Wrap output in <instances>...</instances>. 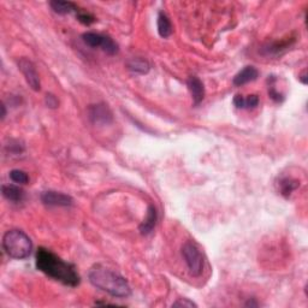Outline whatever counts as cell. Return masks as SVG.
Returning a JSON list of instances; mask_svg holds the SVG:
<instances>
[{
    "instance_id": "22",
    "label": "cell",
    "mask_w": 308,
    "mask_h": 308,
    "mask_svg": "<svg viewBox=\"0 0 308 308\" xmlns=\"http://www.w3.org/2000/svg\"><path fill=\"white\" fill-rule=\"evenodd\" d=\"M172 307H198V305L195 302L190 301L189 299H178L177 301L172 304Z\"/></svg>"
},
{
    "instance_id": "10",
    "label": "cell",
    "mask_w": 308,
    "mask_h": 308,
    "mask_svg": "<svg viewBox=\"0 0 308 308\" xmlns=\"http://www.w3.org/2000/svg\"><path fill=\"white\" fill-rule=\"evenodd\" d=\"M258 76H259V71H258L254 66H246L245 69H242L239 74L235 76L233 83L237 87L245 86V84L249 83V82L257 80Z\"/></svg>"
},
{
    "instance_id": "6",
    "label": "cell",
    "mask_w": 308,
    "mask_h": 308,
    "mask_svg": "<svg viewBox=\"0 0 308 308\" xmlns=\"http://www.w3.org/2000/svg\"><path fill=\"white\" fill-rule=\"evenodd\" d=\"M18 69L20 70L23 76H24L29 87H30L34 92H39L41 89V82L39 74H37V70L33 61L27 59V58H20L18 60Z\"/></svg>"
},
{
    "instance_id": "4",
    "label": "cell",
    "mask_w": 308,
    "mask_h": 308,
    "mask_svg": "<svg viewBox=\"0 0 308 308\" xmlns=\"http://www.w3.org/2000/svg\"><path fill=\"white\" fill-rule=\"evenodd\" d=\"M182 255L186 262L188 270L193 277H199L204 271V257L200 248L193 241H187L182 246Z\"/></svg>"
},
{
    "instance_id": "2",
    "label": "cell",
    "mask_w": 308,
    "mask_h": 308,
    "mask_svg": "<svg viewBox=\"0 0 308 308\" xmlns=\"http://www.w3.org/2000/svg\"><path fill=\"white\" fill-rule=\"evenodd\" d=\"M88 278L92 286L114 298H128L131 294L130 286L124 277L111 269L95 265L89 270Z\"/></svg>"
},
{
    "instance_id": "14",
    "label": "cell",
    "mask_w": 308,
    "mask_h": 308,
    "mask_svg": "<svg viewBox=\"0 0 308 308\" xmlns=\"http://www.w3.org/2000/svg\"><path fill=\"white\" fill-rule=\"evenodd\" d=\"M157 25H158V33L161 37L164 39H168L169 36H171L172 34V24L170 22V18L166 16L165 13L161 11L158 14V20H157Z\"/></svg>"
},
{
    "instance_id": "18",
    "label": "cell",
    "mask_w": 308,
    "mask_h": 308,
    "mask_svg": "<svg viewBox=\"0 0 308 308\" xmlns=\"http://www.w3.org/2000/svg\"><path fill=\"white\" fill-rule=\"evenodd\" d=\"M288 46H290V41H281V42H275L266 46L265 48H264V52H265L266 55L278 54L281 53V51L288 48Z\"/></svg>"
},
{
    "instance_id": "19",
    "label": "cell",
    "mask_w": 308,
    "mask_h": 308,
    "mask_svg": "<svg viewBox=\"0 0 308 308\" xmlns=\"http://www.w3.org/2000/svg\"><path fill=\"white\" fill-rule=\"evenodd\" d=\"M10 178L11 181L17 184H27L29 182V176L27 175V172L22 171V170H12L10 172Z\"/></svg>"
},
{
    "instance_id": "12",
    "label": "cell",
    "mask_w": 308,
    "mask_h": 308,
    "mask_svg": "<svg viewBox=\"0 0 308 308\" xmlns=\"http://www.w3.org/2000/svg\"><path fill=\"white\" fill-rule=\"evenodd\" d=\"M49 6L52 7V10L58 14H67L71 12H78V6L71 1H61V0H53V1L49 2Z\"/></svg>"
},
{
    "instance_id": "20",
    "label": "cell",
    "mask_w": 308,
    "mask_h": 308,
    "mask_svg": "<svg viewBox=\"0 0 308 308\" xmlns=\"http://www.w3.org/2000/svg\"><path fill=\"white\" fill-rule=\"evenodd\" d=\"M77 19L80 20L81 23H83V24H86V25H89V24H92V23L95 22V17H94L93 14L88 13V12H86V11H82V10H78Z\"/></svg>"
},
{
    "instance_id": "9",
    "label": "cell",
    "mask_w": 308,
    "mask_h": 308,
    "mask_svg": "<svg viewBox=\"0 0 308 308\" xmlns=\"http://www.w3.org/2000/svg\"><path fill=\"white\" fill-rule=\"evenodd\" d=\"M187 86L190 94H192L194 105L201 104L205 99V86L200 78L196 77V76H190L187 80Z\"/></svg>"
},
{
    "instance_id": "13",
    "label": "cell",
    "mask_w": 308,
    "mask_h": 308,
    "mask_svg": "<svg viewBox=\"0 0 308 308\" xmlns=\"http://www.w3.org/2000/svg\"><path fill=\"white\" fill-rule=\"evenodd\" d=\"M157 211H155L154 206H149L147 211V217H146L145 221L142 222V224L140 225V233L142 235H149L153 231V229L155 227V223H157Z\"/></svg>"
},
{
    "instance_id": "23",
    "label": "cell",
    "mask_w": 308,
    "mask_h": 308,
    "mask_svg": "<svg viewBox=\"0 0 308 308\" xmlns=\"http://www.w3.org/2000/svg\"><path fill=\"white\" fill-rule=\"evenodd\" d=\"M269 94L275 101L280 102V101L283 100V95H282V94L278 92L277 89H276V87L272 86V84H270V87H269Z\"/></svg>"
},
{
    "instance_id": "7",
    "label": "cell",
    "mask_w": 308,
    "mask_h": 308,
    "mask_svg": "<svg viewBox=\"0 0 308 308\" xmlns=\"http://www.w3.org/2000/svg\"><path fill=\"white\" fill-rule=\"evenodd\" d=\"M41 201L46 206H54V207H69L72 206L74 200L71 196L64 194V193L53 192V190H47L41 194Z\"/></svg>"
},
{
    "instance_id": "8",
    "label": "cell",
    "mask_w": 308,
    "mask_h": 308,
    "mask_svg": "<svg viewBox=\"0 0 308 308\" xmlns=\"http://www.w3.org/2000/svg\"><path fill=\"white\" fill-rule=\"evenodd\" d=\"M88 117H89L90 122L98 125L108 124V123L112 122L113 119L112 112H111L110 108L107 107V105L105 104L92 105V106L89 107V110H88Z\"/></svg>"
},
{
    "instance_id": "11",
    "label": "cell",
    "mask_w": 308,
    "mask_h": 308,
    "mask_svg": "<svg viewBox=\"0 0 308 308\" xmlns=\"http://www.w3.org/2000/svg\"><path fill=\"white\" fill-rule=\"evenodd\" d=\"M2 195L6 200L14 202H20L24 199V190L18 186H12V184H4L1 188Z\"/></svg>"
},
{
    "instance_id": "15",
    "label": "cell",
    "mask_w": 308,
    "mask_h": 308,
    "mask_svg": "<svg viewBox=\"0 0 308 308\" xmlns=\"http://www.w3.org/2000/svg\"><path fill=\"white\" fill-rule=\"evenodd\" d=\"M234 105L237 108H255L259 105V96L258 95H236L234 98Z\"/></svg>"
},
{
    "instance_id": "5",
    "label": "cell",
    "mask_w": 308,
    "mask_h": 308,
    "mask_svg": "<svg viewBox=\"0 0 308 308\" xmlns=\"http://www.w3.org/2000/svg\"><path fill=\"white\" fill-rule=\"evenodd\" d=\"M82 40L87 46L92 47V48H101L105 53L110 55L118 53V45L110 36L88 31V33L82 35Z\"/></svg>"
},
{
    "instance_id": "24",
    "label": "cell",
    "mask_w": 308,
    "mask_h": 308,
    "mask_svg": "<svg viewBox=\"0 0 308 308\" xmlns=\"http://www.w3.org/2000/svg\"><path fill=\"white\" fill-rule=\"evenodd\" d=\"M58 104H59V102H58L57 98H55L53 94H47V95H46V105H47V107L57 108L58 107Z\"/></svg>"
},
{
    "instance_id": "16",
    "label": "cell",
    "mask_w": 308,
    "mask_h": 308,
    "mask_svg": "<svg viewBox=\"0 0 308 308\" xmlns=\"http://www.w3.org/2000/svg\"><path fill=\"white\" fill-rule=\"evenodd\" d=\"M128 69L131 70L133 72L136 74H147L149 71V64L147 60L142 59V58H133V59L128 60L127 63Z\"/></svg>"
},
{
    "instance_id": "25",
    "label": "cell",
    "mask_w": 308,
    "mask_h": 308,
    "mask_svg": "<svg viewBox=\"0 0 308 308\" xmlns=\"http://www.w3.org/2000/svg\"><path fill=\"white\" fill-rule=\"evenodd\" d=\"M299 78H300V80L302 81V83L306 84V83H307V80H306V71H304V74H302L301 77H299Z\"/></svg>"
},
{
    "instance_id": "3",
    "label": "cell",
    "mask_w": 308,
    "mask_h": 308,
    "mask_svg": "<svg viewBox=\"0 0 308 308\" xmlns=\"http://www.w3.org/2000/svg\"><path fill=\"white\" fill-rule=\"evenodd\" d=\"M2 247L10 258L23 260L30 255L33 243L24 231L13 229V230H8L2 237Z\"/></svg>"
},
{
    "instance_id": "21",
    "label": "cell",
    "mask_w": 308,
    "mask_h": 308,
    "mask_svg": "<svg viewBox=\"0 0 308 308\" xmlns=\"http://www.w3.org/2000/svg\"><path fill=\"white\" fill-rule=\"evenodd\" d=\"M8 152L11 154H20L24 152V146L19 143L18 141H10V146H8Z\"/></svg>"
},
{
    "instance_id": "1",
    "label": "cell",
    "mask_w": 308,
    "mask_h": 308,
    "mask_svg": "<svg viewBox=\"0 0 308 308\" xmlns=\"http://www.w3.org/2000/svg\"><path fill=\"white\" fill-rule=\"evenodd\" d=\"M36 268L52 280L60 282L64 286L77 287L81 282L80 275L72 264L64 262L53 252L40 247L36 252Z\"/></svg>"
},
{
    "instance_id": "26",
    "label": "cell",
    "mask_w": 308,
    "mask_h": 308,
    "mask_svg": "<svg viewBox=\"0 0 308 308\" xmlns=\"http://www.w3.org/2000/svg\"><path fill=\"white\" fill-rule=\"evenodd\" d=\"M1 111H2V113H1V118L4 119V118H5V116H6V110H5V105H4V104L1 105Z\"/></svg>"
},
{
    "instance_id": "17",
    "label": "cell",
    "mask_w": 308,
    "mask_h": 308,
    "mask_svg": "<svg viewBox=\"0 0 308 308\" xmlns=\"http://www.w3.org/2000/svg\"><path fill=\"white\" fill-rule=\"evenodd\" d=\"M300 186V183H299L296 180H293V178L289 177H284L280 180V190H281V194L283 196H286V198H288V196L292 194L294 190H296Z\"/></svg>"
}]
</instances>
